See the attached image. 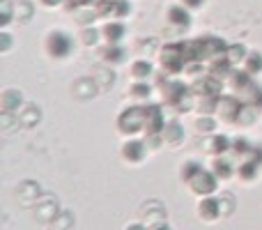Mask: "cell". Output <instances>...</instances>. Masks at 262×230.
<instances>
[{
    "mask_svg": "<svg viewBox=\"0 0 262 230\" xmlns=\"http://www.w3.org/2000/svg\"><path fill=\"white\" fill-rule=\"evenodd\" d=\"M161 62H163V69H166V72H170V74L180 72V69L186 65V60H184V46H182V44L166 46V49H163V53H161Z\"/></svg>",
    "mask_w": 262,
    "mask_h": 230,
    "instance_id": "obj_1",
    "label": "cell"
},
{
    "mask_svg": "<svg viewBox=\"0 0 262 230\" xmlns=\"http://www.w3.org/2000/svg\"><path fill=\"white\" fill-rule=\"evenodd\" d=\"M120 129L124 134H136V131L145 129V109L138 106H131L122 115H120Z\"/></svg>",
    "mask_w": 262,
    "mask_h": 230,
    "instance_id": "obj_2",
    "label": "cell"
},
{
    "mask_svg": "<svg viewBox=\"0 0 262 230\" xmlns=\"http://www.w3.org/2000/svg\"><path fill=\"white\" fill-rule=\"evenodd\" d=\"M168 217L166 207H163L159 200H147V203L140 207V219H143L147 226H157V223H163Z\"/></svg>",
    "mask_w": 262,
    "mask_h": 230,
    "instance_id": "obj_3",
    "label": "cell"
},
{
    "mask_svg": "<svg viewBox=\"0 0 262 230\" xmlns=\"http://www.w3.org/2000/svg\"><path fill=\"white\" fill-rule=\"evenodd\" d=\"M189 184L198 196H209L212 191H216V175L209 171H200Z\"/></svg>",
    "mask_w": 262,
    "mask_h": 230,
    "instance_id": "obj_4",
    "label": "cell"
},
{
    "mask_svg": "<svg viewBox=\"0 0 262 230\" xmlns=\"http://www.w3.org/2000/svg\"><path fill=\"white\" fill-rule=\"evenodd\" d=\"M46 46H49L51 55H55V58H62V55H67L69 49H72V39H69L64 32H53V35H49V41H46Z\"/></svg>",
    "mask_w": 262,
    "mask_h": 230,
    "instance_id": "obj_5",
    "label": "cell"
},
{
    "mask_svg": "<svg viewBox=\"0 0 262 230\" xmlns=\"http://www.w3.org/2000/svg\"><path fill=\"white\" fill-rule=\"evenodd\" d=\"M55 217H58V200L46 198V200H41V203H37L35 219L39 223H53Z\"/></svg>",
    "mask_w": 262,
    "mask_h": 230,
    "instance_id": "obj_6",
    "label": "cell"
},
{
    "mask_svg": "<svg viewBox=\"0 0 262 230\" xmlns=\"http://www.w3.org/2000/svg\"><path fill=\"white\" fill-rule=\"evenodd\" d=\"M16 196H18V200H21V205H26V207L28 205H35L37 198H39V184L32 180L21 182L16 189Z\"/></svg>",
    "mask_w": 262,
    "mask_h": 230,
    "instance_id": "obj_7",
    "label": "cell"
},
{
    "mask_svg": "<svg viewBox=\"0 0 262 230\" xmlns=\"http://www.w3.org/2000/svg\"><path fill=\"white\" fill-rule=\"evenodd\" d=\"M163 127H166L163 124V115L157 106L145 109V131H147L149 136H157L159 131H163Z\"/></svg>",
    "mask_w": 262,
    "mask_h": 230,
    "instance_id": "obj_8",
    "label": "cell"
},
{
    "mask_svg": "<svg viewBox=\"0 0 262 230\" xmlns=\"http://www.w3.org/2000/svg\"><path fill=\"white\" fill-rule=\"evenodd\" d=\"M198 214L205 221H214L216 217H221V207H219L216 198H203V203L198 205Z\"/></svg>",
    "mask_w": 262,
    "mask_h": 230,
    "instance_id": "obj_9",
    "label": "cell"
},
{
    "mask_svg": "<svg viewBox=\"0 0 262 230\" xmlns=\"http://www.w3.org/2000/svg\"><path fill=\"white\" fill-rule=\"evenodd\" d=\"M219 111H221V115L226 117V120H237V115H239L242 106L237 104V99H232V97H223V99H219Z\"/></svg>",
    "mask_w": 262,
    "mask_h": 230,
    "instance_id": "obj_10",
    "label": "cell"
},
{
    "mask_svg": "<svg viewBox=\"0 0 262 230\" xmlns=\"http://www.w3.org/2000/svg\"><path fill=\"white\" fill-rule=\"evenodd\" d=\"M161 134H163V140H166L168 145H177V143H182V138H184V129H182L177 122H170V124H166Z\"/></svg>",
    "mask_w": 262,
    "mask_h": 230,
    "instance_id": "obj_11",
    "label": "cell"
},
{
    "mask_svg": "<svg viewBox=\"0 0 262 230\" xmlns=\"http://www.w3.org/2000/svg\"><path fill=\"white\" fill-rule=\"evenodd\" d=\"M122 154H124V159H129V161H140V159L145 157V145L138 143V140H131V143L124 145Z\"/></svg>",
    "mask_w": 262,
    "mask_h": 230,
    "instance_id": "obj_12",
    "label": "cell"
},
{
    "mask_svg": "<svg viewBox=\"0 0 262 230\" xmlns=\"http://www.w3.org/2000/svg\"><path fill=\"white\" fill-rule=\"evenodd\" d=\"M230 138H226V136H214L212 140L207 143V150L209 152H216V154H223V152H228L230 150Z\"/></svg>",
    "mask_w": 262,
    "mask_h": 230,
    "instance_id": "obj_13",
    "label": "cell"
},
{
    "mask_svg": "<svg viewBox=\"0 0 262 230\" xmlns=\"http://www.w3.org/2000/svg\"><path fill=\"white\" fill-rule=\"evenodd\" d=\"M95 90H97V86L92 83V78H83V81L74 83V92H76L78 97H92Z\"/></svg>",
    "mask_w": 262,
    "mask_h": 230,
    "instance_id": "obj_14",
    "label": "cell"
},
{
    "mask_svg": "<svg viewBox=\"0 0 262 230\" xmlns=\"http://www.w3.org/2000/svg\"><path fill=\"white\" fill-rule=\"evenodd\" d=\"M168 18H170L172 23H177V26H189V21H191L189 12H186L184 7H172L170 12H168Z\"/></svg>",
    "mask_w": 262,
    "mask_h": 230,
    "instance_id": "obj_15",
    "label": "cell"
},
{
    "mask_svg": "<svg viewBox=\"0 0 262 230\" xmlns=\"http://www.w3.org/2000/svg\"><path fill=\"white\" fill-rule=\"evenodd\" d=\"M104 35L111 44H115V41H120V37L124 35V26L122 23H108V26L104 28Z\"/></svg>",
    "mask_w": 262,
    "mask_h": 230,
    "instance_id": "obj_16",
    "label": "cell"
},
{
    "mask_svg": "<svg viewBox=\"0 0 262 230\" xmlns=\"http://www.w3.org/2000/svg\"><path fill=\"white\" fill-rule=\"evenodd\" d=\"M74 228V214L72 212H60L53 221V230H72Z\"/></svg>",
    "mask_w": 262,
    "mask_h": 230,
    "instance_id": "obj_17",
    "label": "cell"
},
{
    "mask_svg": "<svg viewBox=\"0 0 262 230\" xmlns=\"http://www.w3.org/2000/svg\"><path fill=\"white\" fill-rule=\"evenodd\" d=\"M18 104H21V95H18L16 90H7V92H5V97H3V109L5 111H9V113H12L14 109H18Z\"/></svg>",
    "mask_w": 262,
    "mask_h": 230,
    "instance_id": "obj_18",
    "label": "cell"
},
{
    "mask_svg": "<svg viewBox=\"0 0 262 230\" xmlns=\"http://www.w3.org/2000/svg\"><path fill=\"white\" fill-rule=\"evenodd\" d=\"M16 120L21 122L23 127H32L37 120H39V109H35V106H28V111H26V113L16 115Z\"/></svg>",
    "mask_w": 262,
    "mask_h": 230,
    "instance_id": "obj_19",
    "label": "cell"
},
{
    "mask_svg": "<svg viewBox=\"0 0 262 230\" xmlns=\"http://www.w3.org/2000/svg\"><path fill=\"white\" fill-rule=\"evenodd\" d=\"M226 58L230 60L232 65L239 62V60H244V58H246V49H244L242 44H232V46H228V49H226Z\"/></svg>",
    "mask_w": 262,
    "mask_h": 230,
    "instance_id": "obj_20",
    "label": "cell"
},
{
    "mask_svg": "<svg viewBox=\"0 0 262 230\" xmlns=\"http://www.w3.org/2000/svg\"><path fill=\"white\" fill-rule=\"evenodd\" d=\"M219 207H221V217H228V214L235 212V196L232 194H223L219 198Z\"/></svg>",
    "mask_w": 262,
    "mask_h": 230,
    "instance_id": "obj_21",
    "label": "cell"
},
{
    "mask_svg": "<svg viewBox=\"0 0 262 230\" xmlns=\"http://www.w3.org/2000/svg\"><path fill=\"white\" fill-rule=\"evenodd\" d=\"M212 166H214V168H212V173H214L216 177H223V180H226V177H230V175H232V166H230L228 161H223V159H216V161H214Z\"/></svg>",
    "mask_w": 262,
    "mask_h": 230,
    "instance_id": "obj_22",
    "label": "cell"
},
{
    "mask_svg": "<svg viewBox=\"0 0 262 230\" xmlns=\"http://www.w3.org/2000/svg\"><path fill=\"white\" fill-rule=\"evenodd\" d=\"M131 74H134L136 78H147L149 74H152V65H149L147 60H138V62L131 67Z\"/></svg>",
    "mask_w": 262,
    "mask_h": 230,
    "instance_id": "obj_23",
    "label": "cell"
},
{
    "mask_svg": "<svg viewBox=\"0 0 262 230\" xmlns=\"http://www.w3.org/2000/svg\"><path fill=\"white\" fill-rule=\"evenodd\" d=\"M260 69H262V55L260 53L246 55V72H249V74H258Z\"/></svg>",
    "mask_w": 262,
    "mask_h": 230,
    "instance_id": "obj_24",
    "label": "cell"
},
{
    "mask_svg": "<svg viewBox=\"0 0 262 230\" xmlns=\"http://www.w3.org/2000/svg\"><path fill=\"white\" fill-rule=\"evenodd\" d=\"M258 161H246L244 166H239V177H244V180H251V177L258 175Z\"/></svg>",
    "mask_w": 262,
    "mask_h": 230,
    "instance_id": "obj_25",
    "label": "cell"
},
{
    "mask_svg": "<svg viewBox=\"0 0 262 230\" xmlns=\"http://www.w3.org/2000/svg\"><path fill=\"white\" fill-rule=\"evenodd\" d=\"M200 171H203V168H200V163H195V161H189V163H184V168H182V177H184L186 182H191V180H193L195 175H198Z\"/></svg>",
    "mask_w": 262,
    "mask_h": 230,
    "instance_id": "obj_26",
    "label": "cell"
},
{
    "mask_svg": "<svg viewBox=\"0 0 262 230\" xmlns=\"http://www.w3.org/2000/svg\"><path fill=\"white\" fill-rule=\"evenodd\" d=\"M253 117H255V109H249V106H246V109L239 111L237 122H239V124H249V122H253Z\"/></svg>",
    "mask_w": 262,
    "mask_h": 230,
    "instance_id": "obj_27",
    "label": "cell"
},
{
    "mask_svg": "<svg viewBox=\"0 0 262 230\" xmlns=\"http://www.w3.org/2000/svg\"><path fill=\"white\" fill-rule=\"evenodd\" d=\"M122 55H124L122 49H108L104 53V58H106V62H120V60H122Z\"/></svg>",
    "mask_w": 262,
    "mask_h": 230,
    "instance_id": "obj_28",
    "label": "cell"
},
{
    "mask_svg": "<svg viewBox=\"0 0 262 230\" xmlns=\"http://www.w3.org/2000/svg\"><path fill=\"white\" fill-rule=\"evenodd\" d=\"M131 92H134V97H138V99H145V97H149V86L147 83H138V86L131 88Z\"/></svg>",
    "mask_w": 262,
    "mask_h": 230,
    "instance_id": "obj_29",
    "label": "cell"
},
{
    "mask_svg": "<svg viewBox=\"0 0 262 230\" xmlns=\"http://www.w3.org/2000/svg\"><path fill=\"white\" fill-rule=\"evenodd\" d=\"M9 21H12V3H9V0H3V16H0V23L7 26Z\"/></svg>",
    "mask_w": 262,
    "mask_h": 230,
    "instance_id": "obj_30",
    "label": "cell"
},
{
    "mask_svg": "<svg viewBox=\"0 0 262 230\" xmlns=\"http://www.w3.org/2000/svg\"><path fill=\"white\" fill-rule=\"evenodd\" d=\"M232 148H235V152H242V154H246L249 152V140H244V138H237L235 143H232Z\"/></svg>",
    "mask_w": 262,
    "mask_h": 230,
    "instance_id": "obj_31",
    "label": "cell"
},
{
    "mask_svg": "<svg viewBox=\"0 0 262 230\" xmlns=\"http://www.w3.org/2000/svg\"><path fill=\"white\" fill-rule=\"evenodd\" d=\"M97 39H99L97 30H85L83 32V41H85V44H97Z\"/></svg>",
    "mask_w": 262,
    "mask_h": 230,
    "instance_id": "obj_32",
    "label": "cell"
},
{
    "mask_svg": "<svg viewBox=\"0 0 262 230\" xmlns=\"http://www.w3.org/2000/svg\"><path fill=\"white\" fill-rule=\"evenodd\" d=\"M198 129H200V131H212V129H214V120H209V117L200 120V122H198Z\"/></svg>",
    "mask_w": 262,
    "mask_h": 230,
    "instance_id": "obj_33",
    "label": "cell"
},
{
    "mask_svg": "<svg viewBox=\"0 0 262 230\" xmlns=\"http://www.w3.org/2000/svg\"><path fill=\"white\" fill-rule=\"evenodd\" d=\"M18 7L23 9V21H28V18H30V12H32V9H30V5H28L26 0H18Z\"/></svg>",
    "mask_w": 262,
    "mask_h": 230,
    "instance_id": "obj_34",
    "label": "cell"
},
{
    "mask_svg": "<svg viewBox=\"0 0 262 230\" xmlns=\"http://www.w3.org/2000/svg\"><path fill=\"white\" fill-rule=\"evenodd\" d=\"M253 104L258 106V109H262V90H255V95H253Z\"/></svg>",
    "mask_w": 262,
    "mask_h": 230,
    "instance_id": "obj_35",
    "label": "cell"
},
{
    "mask_svg": "<svg viewBox=\"0 0 262 230\" xmlns=\"http://www.w3.org/2000/svg\"><path fill=\"white\" fill-rule=\"evenodd\" d=\"M152 230H170V226L163 221V223H157V226H152Z\"/></svg>",
    "mask_w": 262,
    "mask_h": 230,
    "instance_id": "obj_36",
    "label": "cell"
},
{
    "mask_svg": "<svg viewBox=\"0 0 262 230\" xmlns=\"http://www.w3.org/2000/svg\"><path fill=\"white\" fill-rule=\"evenodd\" d=\"M3 37V51H7L9 49V35H0Z\"/></svg>",
    "mask_w": 262,
    "mask_h": 230,
    "instance_id": "obj_37",
    "label": "cell"
},
{
    "mask_svg": "<svg viewBox=\"0 0 262 230\" xmlns=\"http://www.w3.org/2000/svg\"><path fill=\"white\" fill-rule=\"evenodd\" d=\"M127 230H147V228H145L143 223H131V226H129Z\"/></svg>",
    "mask_w": 262,
    "mask_h": 230,
    "instance_id": "obj_38",
    "label": "cell"
},
{
    "mask_svg": "<svg viewBox=\"0 0 262 230\" xmlns=\"http://www.w3.org/2000/svg\"><path fill=\"white\" fill-rule=\"evenodd\" d=\"M200 3H203V0H184V5H189V7H198Z\"/></svg>",
    "mask_w": 262,
    "mask_h": 230,
    "instance_id": "obj_39",
    "label": "cell"
},
{
    "mask_svg": "<svg viewBox=\"0 0 262 230\" xmlns=\"http://www.w3.org/2000/svg\"><path fill=\"white\" fill-rule=\"evenodd\" d=\"M95 0H74V5H92Z\"/></svg>",
    "mask_w": 262,
    "mask_h": 230,
    "instance_id": "obj_40",
    "label": "cell"
},
{
    "mask_svg": "<svg viewBox=\"0 0 262 230\" xmlns=\"http://www.w3.org/2000/svg\"><path fill=\"white\" fill-rule=\"evenodd\" d=\"M46 5H51V7H53V5H60V0H44Z\"/></svg>",
    "mask_w": 262,
    "mask_h": 230,
    "instance_id": "obj_41",
    "label": "cell"
}]
</instances>
